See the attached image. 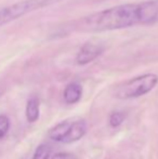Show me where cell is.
Listing matches in <instances>:
<instances>
[{"mask_svg": "<svg viewBox=\"0 0 158 159\" xmlns=\"http://www.w3.org/2000/svg\"><path fill=\"white\" fill-rule=\"evenodd\" d=\"M142 25L140 3H126L112 7L84 16L75 22V30L78 32L99 33L122 30Z\"/></svg>", "mask_w": 158, "mask_h": 159, "instance_id": "1", "label": "cell"}, {"mask_svg": "<svg viewBox=\"0 0 158 159\" xmlns=\"http://www.w3.org/2000/svg\"><path fill=\"white\" fill-rule=\"evenodd\" d=\"M158 84L156 74H144L118 84L115 89V96L119 100L140 98L150 93Z\"/></svg>", "mask_w": 158, "mask_h": 159, "instance_id": "2", "label": "cell"}, {"mask_svg": "<svg viewBox=\"0 0 158 159\" xmlns=\"http://www.w3.org/2000/svg\"><path fill=\"white\" fill-rule=\"evenodd\" d=\"M61 0H22L0 9V27L24 15L47 7L53 6Z\"/></svg>", "mask_w": 158, "mask_h": 159, "instance_id": "3", "label": "cell"}, {"mask_svg": "<svg viewBox=\"0 0 158 159\" xmlns=\"http://www.w3.org/2000/svg\"><path fill=\"white\" fill-rule=\"evenodd\" d=\"M104 46L100 42L88 41L79 49L76 57V63L78 65H87L97 60L103 53Z\"/></svg>", "mask_w": 158, "mask_h": 159, "instance_id": "4", "label": "cell"}, {"mask_svg": "<svg viewBox=\"0 0 158 159\" xmlns=\"http://www.w3.org/2000/svg\"><path fill=\"white\" fill-rule=\"evenodd\" d=\"M139 3L142 25L158 23V0H147Z\"/></svg>", "mask_w": 158, "mask_h": 159, "instance_id": "5", "label": "cell"}, {"mask_svg": "<svg viewBox=\"0 0 158 159\" xmlns=\"http://www.w3.org/2000/svg\"><path fill=\"white\" fill-rule=\"evenodd\" d=\"M87 122L84 119H79L77 121L70 124V127L68 129L66 135L62 140V143H74L79 141L87 132Z\"/></svg>", "mask_w": 158, "mask_h": 159, "instance_id": "6", "label": "cell"}, {"mask_svg": "<svg viewBox=\"0 0 158 159\" xmlns=\"http://www.w3.org/2000/svg\"><path fill=\"white\" fill-rule=\"evenodd\" d=\"M64 101L67 104H75L81 98L82 87L78 82H70L64 90Z\"/></svg>", "mask_w": 158, "mask_h": 159, "instance_id": "7", "label": "cell"}, {"mask_svg": "<svg viewBox=\"0 0 158 159\" xmlns=\"http://www.w3.org/2000/svg\"><path fill=\"white\" fill-rule=\"evenodd\" d=\"M70 127V124L68 121L60 122L56 126L53 127L52 129H50V131H49V133H48L49 138L52 141H55V142H62L64 136L67 133Z\"/></svg>", "mask_w": 158, "mask_h": 159, "instance_id": "8", "label": "cell"}, {"mask_svg": "<svg viewBox=\"0 0 158 159\" xmlns=\"http://www.w3.org/2000/svg\"><path fill=\"white\" fill-rule=\"evenodd\" d=\"M26 118L29 122H35L39 118V101L37 98L28 100L26 105Z\"/></svg>", "mask_w": 158, "mask_h": 159, "instance_id": "9", "label": "cell"}, {"mask_svg": "<svg viewBox=\"0 0 158 159\" xmlns=\"http://www.w3.org/2000/svg\"><path fill=\"white\" fill-rule=\"evenodd\" d=\"M51 156V147L48 144H41L37 147L33 159H49Z\"/></svg>", "mask_w": 158, "mask_h": 159, "instance_id": "10", "label": "cell"}, {"mask_svg": "<svg viewBox=\"0 0 158 159\" xmlns=\"http://www.w3.org/2000/svg\"><path fill=\"white\" fill-rule=\"evenodd\" d=\"M124 115L121 111H114L110 116V125L113 128L119 127L124 122Z\"/></svg>", "mask_w": 158, "mask_h": 159, "instance_id": "11", "label": "cell"}, {"mask_svg": "<svg viewBox=\"0 0 158 159\" xmlns=\"http://www.w3.org/2000/svg\"><path fill=\"white\" fill-rule=\"evenodd\" d=\"M10 129V119L6 115H0V139H3Z\"/></svg>", "mask_w": 158, "mask_h": 159, "instance_id": "12", "label": "cell"}, {"mask_svg": "<svg viewBox=\"0 0 158 159\" xmlns=\"http://www.w3.org/2000/svg\"><path fill=\"white\" fill-rule=\"evenodd\" d=\"M52 159H76V156L70 153H57L52 157Z\"/></svg>", "mask_w": 158, "mask_h": 159, "instance_id": "13", "label": "cell"}]
</instances>
